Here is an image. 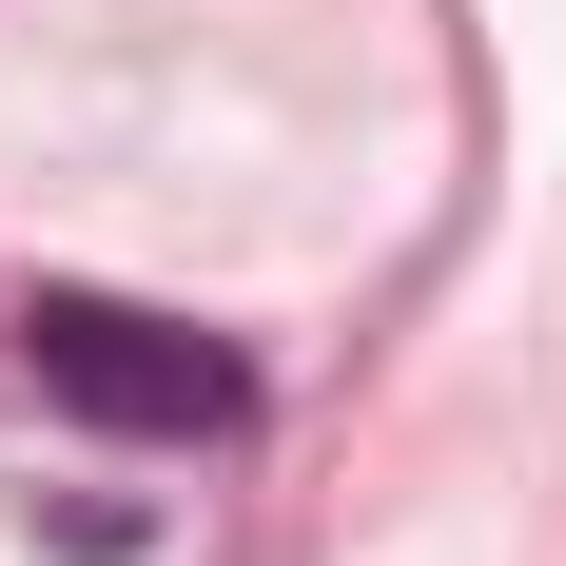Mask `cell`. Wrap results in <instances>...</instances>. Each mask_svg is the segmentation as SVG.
Wrapping results in <instances>:
<instances>
[{"label": "cell", "mask_w": 566, "mask_h": 566, "mask_svg": "<svg viewBox=\"0 0 566 566\" xmlns=\"http://www.w3.org/2000/svg\"><path fill=\"white\" fill-rule=\"evenodd\" d=\"M20 371H40V410L117 430V450H216V430H254V352L196 333V313H157V293L40 274L20 293Z\"/></svg>", "instance_id": "1"}]
</instances>
